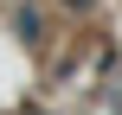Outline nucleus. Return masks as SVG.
<instances>
[{
  "label": "nucleus",
  "instance_id": "f257e3e1",
  "mask_svg": "<svg viewBox=\"0 0 122 115\" xmlns=\"http://www.w3.org/2000/svg\"><path fill=\"white\" fill-rule=\"evenodd\" d=\"M71 6H84V0H71Z\"/></svg>",
  "mask_w": 122,
  "mask_h": 115
}]
</instances>
